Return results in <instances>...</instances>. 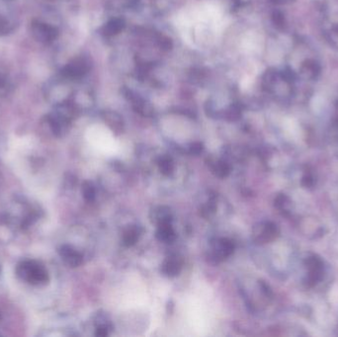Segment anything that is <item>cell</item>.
I'll list each match as a JSON object with an SVG mask.
<instances>
[{"label": "cell", "instance_id": "cell-1", "mask_svg": "<svg viewBox=\"0 0 338 337\" xmlns=\"http://www.w3.org/2000/svg\"><path fill=\"white\" fill-rule=\"evenodd\" d=\"M177 28L183 39L201 47L214 43L224 29V14L212 3H200L185 9L177 16Z\"/></svg>", "mask_w": 338, "mask_h": 337}, {"label": "cell", "instance_id": "cell-2", "mask_svg": "<svg viewBox=\"0 0 338 337\" xmlns=\"http://www.w3.org/2000/svg\"><path fill=\"white\" fill-rule=\"evenodd\" d=\"M17 275L31 284H45L49 281L46 270L35 261H26L17 268Z\"/></svg>", "mask_w": 338, "mask_h": 337}, {"label": "cell", "instance_id": "cell-3", "mask_svg": "<svg viewBox=\"0 0 338 337\" xmlns=\"http://www.w3.org/2000/svg\"><path fill=\"white\" fill-rule=\"evenodd\" d=\"M210 245L211 251L209 253V259L217 264L228 258L235 248L231 240L225 237L214 238Z\"/></svg>", "mask_w": 338, "mask_h": 337}, {"label": "cell", "instance_id": "cell-4", "mask_svg": "<svg viewBox=\"0 0 338 337\" xmlns=\"http://www.w3.org/2000/svg\"><path fill=\"white\" fill-rule=\"evenodd\" d=\"M279 233L278 227L274 223L265 222L254 226L253 239L258 245L267 244L274 240Z\"/></svg>", "mask_w": 338, "mask_h": 337}, {"label": "cell", "instance_id": "cell-5", "mask_svg": "<svg viewBox=\"0 0 338 337\" xmlns=\"http://www.w3.org/2000/svg\"><path fill=\"white\" fill-rule=\"evenodd\" d=\"M31 31L32 35L37 41L44 43L52 42L57 36V31L55 28H53L50 25L44 24L40 21H34L32 23Z\"/></svg>", "mask_w": 338, "mask_h": 337}, {"label": "cell", "instance_id": "cell-6", "mask_svg": "<svg viewBox=\"0 0 338 337\" xmlns=\"http://www.w3.org/2000/svg\"><path fill=\"white\" fill-rule=\"evenodd\" d=\"M172 212L169 207L158 206L152 209L150 213V219L153 224L157 226L164 224H171L172 222Z\"/></svg>", "mask_w": 338, "mask_h": 337}, {"label": "cell", "instance_id": "cell-7", "mask_svg": "<svg viewBox=\"0 0 338 337\" xmlns=\"http://www.w3.org/2000/svg\"><path fill=\"white\" fill-rule=\"evenodd\" d=\"M182 270V260L176 255L167 257L161 264V273L168 277L173 278L180 274Z\"/></svg>", "mask_w": 338, "mask_h": 337}, {"label": "cell", "instance_id": "cell-8", "mask_svg": "<svg viewBox=\"0 0 338 337\" xmlns=\"http://www.w3.org/2000/svg\"><path fill=\"white\" fill-rule=\"evenodd\" d=\"M59 253L65 262L72 268L80 266L83 262V256L70 246H63L59 250Z\"/></svg>", "mask_w": 338, "mask_h": 337}, {"label": "cell", "instance_id": "cell-9", "mask_svg": "<svg viewBox=\"0 0 338 337\" xmlns=\"http://www.w3.org/2000/svg\"><path fill=\"white\" fill-rule=\"evenodd\" d=\"M156 237L160 243L163 244H172L175 242L177 237V234L172 227L171 224H164L158 225L157 231H156Z\"/></svg>", "mask_w": 338, "mask_h": 337}, {"label": "cell", "instance_id": "cell-10", "mask_svg": "<svg viewBox=\"0 0 338 337\" xmlns=\"http://www.w3.org/2000/svg\"><path fill=\"white\" fill-rule=\"evenodd\" d=\"M208 165L210 169L212 170L213 174L219 178H225L229 175L230 172V167L227 162L222 159H215V158H210Z\"/></svg>", "mask_w": 338, "mask_h": 337}, {"label": "cell", "instance_id": "cell-11", "mask_svg": "<svg viewBox=\"0 0 338 337\" xmlns=\"http://www.w3.org/2000/svg\"><path fill=\"white\" fill-rule=\"evenodd\" d=\"M140 235V228L137 225H129L122 234V243L126 247L135 246Z\"/></svg>", "mask_w": 338, "mask_h": 337}, {"label": "cell", "instance_id": "cell-12", "mask_svg": "<svg viewBox=\"0 0 338 337\" xmlns=\"http://www.w3.org/2000/svg\"><path fill=\"white\" fill-rule=\"evenodd\" d=\"M158 166L164 176H170L174 171V162L169 156H161L158 160Z\"/></svg>", "mask_w": 338, "mask_h": 337}, {"label": "cell", "instance_id": "cell-13", "mask_svg": "<svg viewBox=\"0 0 338 337\" xmlns=\"http://www.w3.org/2000/svg\"><path fill=\"white\" fill-rule=\"evenodd\" d=\"M319 70V66L314 61H307L302 66V73L307 77H315L318 74Z\"/></svg>", "mask_w": 338, "mask_h": 337}, {"label": "cell", "instance_id": "cell-14", "mask_svg": "<svg viewBox=\"0 0 338 337\" xmlns=\"http://www.w3.org/2000/svg\"><path fill=\"white\" fill-rule=\"evenodd\" d=\"M81 192L85 201L92 202L95 199V188L89 181H84L81 187Z\"/></svg>", "mask_w": 338, "mask_h": 337}, {"label": "cell", "instance_id": "cell-15", "mask_svg": "<svg viewBox=\"0 0 338 337\" xmlns=\"http://www.w3.org/2000/svg\"><path fill=\"white\" fill-rule=\"evenodd\" d=\"M203 144L199 141L191 143L188 148V154L191 156H199L200 154L203 153Z\"/></svg>", "mask_w": 338, "mask_h": 337}, {"label": "cell", "instance_id": "cell-16", "mask_svg": "<svg viewBox=\"0 0 338 337\" xmlns=\"http://www.w3.org/2000/svg\"><path fill=\"white\" fill-rule=\"evenodd\" d=\"M287 203H289V198L286 195H279L275 199V207H277L280 210L285 209Z\"/></svg>", "mask_w": 338, "mask_h": 337}, {"label": "cell", "instance_id": "cell-17", "mask_svg": "<svg viewBox=\"0 0 338 337\" xmlns=\"http://www.w3.org/2000/svg\"><path fill=\"white\" fill-rule=\"evenodd\" d=\"M315 184V180L313 178V176L311 174H306L303 179H302V185L306 188H310L313 187Z\"/></svg>", "mask_w": 338, "mask_h": 337}, {"label": "cell", "instance_id": "cell-18", "mask_svg": "<svg viewBox=\"0 0 338 337\" xmlns=\"http://www.w3.org/2000/svg\"><path fill=\"white\" fill-rule=\"evenodd\" d=\"M9 31H10L9 23L2 17H0V33H7Z\"/></svg>", "mask_w": 338, "mask_h": 337}, {"label": "cell", "instance_id": "cell-19", "mask_svg": "<svg viewBox=\"0 0 338 337\" xmlns=\"http://www.w3.org/2000/svg\"><path fill=\"white\" fill-rule=\"evenodd\" d=\"M283 76L285 77V79L287 81H292V80H294L296 78V75H295L293 70H287V71H285Z\"/></svg>", "mask_w": 338, "mask_h": 337}, {"label": "cell", "instance_id": "cell-20", "mask_svg": "<svg viewBox=\"0 0 338 337\" xmlns=\"http://www.w3.org/2000/svg\"><path fill=\"white\" fill-rule=\"evenodd\" d=\"M275 22H277V24L279 25H282L284 23V18L280 13L275 14Z\"/></svg>", "mask_w": 338, "mask_h": 337}, {"label": "cell", "instance_id": "cell-21", "mask_svg": "<svg viewBox=\"0 0 338 337\" xmlns=\"http://www.w3.org/2000/svg\"><path fill=\"white\" fill-rule=\"evenodd\" d=\"M3 84H4V81H3V79L1 78V76H0V87H2Z\"/></svg>", "mask_w": 338, "mask_h": 337}, {"label": "cell", "instance_id": "cell-22", "mask_svg": "<svg viewBox=\"0 0 338 337\" xmlns=\"http://www.w3.org/2000/svg\"><path fill=\"white\" fill-rule=\"evenodd\" d=\"M334 30H335V31L338 33V25H336V26L334 27Z\"/></svg>", "mask_w": 338, "mask_h": 337}]
</instances>
